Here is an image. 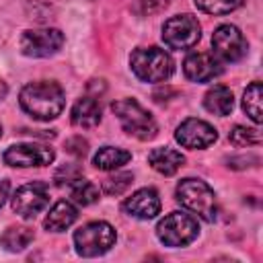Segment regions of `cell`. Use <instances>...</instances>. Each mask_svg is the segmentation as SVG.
<instances>
[{"label": "cell", "instance_id": "obj_1", "mask_svg": "<svg viewBox=\"0 0 263 263\" xmlns=\"http://www.w3.org/2000/svg\"><path fill=\"white\" fill-rule=\"evenodd\" d=\"M18 103L23 111H27L33 119L49 121V119H55L64 111L66 99L58 82L39 80V82H31L23 86L18 95Z\"/></svg>", "mask_w": 263, "mask_h": 263}, {"label": "cell", "instance_id": "obj_2", "mask_svg": "<svg viewBox=\"0 0 263 263\" xmlns=\"http://www.w3.org/2000/svg\"><path fill=\"white\" fill-rule=\"evenodd\" d=\"M177 201L193 212L195 216H199L201 220L205 222H214L216 216H218V205H216V195H214V189L201 181V179H181L179 185H177Z\"/></svg>", "mask_w": 263, "mask_h": 263}, {"label": "cell", "instance_id": "obj_3", "mask_svg": "<svg viewBox=\"0 0 263 263\" xmlns=\"http://www.w3.org/2000/svg\"><path fill=\"white\" fill-rule=\"evenodd\" d=\"M129 66L142 82H164L175 72V62L171 53L160 47H140L132 51Z\"/></svg>", "mask_w": 263, "mask_h": 263}, {"label": "cell", "instance_id": "obj_4", "mask_svg": "<svg viewBox=\"0 0 263 263\" xmlns=\"http://www.w3.org/2000/svg\"><path fill=\"white\" fill-rule=\"evenodd\" d=\"M111 109L117 115V119L127 136H134L142 142L152 140L156 136L158 125H156L154 117L136 99H119L111 105Z\"/></svg>", "mask_w": 263, "mask_h": 263}, {"label": "cell", "instance_id": "obj_5", "mask_svg": "<svg viewBox=\"0 0 263 263\" xmlns=\"http://www.w3.org/2000/svg\"><path fill=\"white\" fill-rule=\"evenodd\" d=\"M199 234V224L191 214L185 212H171L166 214L158 226H156V236L164 247H187L193 242Z\"/></svg>", "mask_w": 263, "mask_h": 263}, {"label": "cell", "instance_id": "obj_6", "mask_svg": "<svg viewBox=\"0 0 263 263\" xmlns=\"http://www.w3.org/2000/svg\"><path fill=\"white\" fill-rule=\"evenodd\" d=\"M115 240H117L115 228L103 220L88 222L74 232V247L76 253L82 257H99L107 253L115 245Z\"/></svg>", "mask_w": 263, "mask_h": 263}, {"label": "cell", "instance_id": "obj_7", "mask_svg": "<svg viewBox=\"0 0 263 263\" xmlns=\"http://www.w3.org/2000/svg\"><path fill=\"white\" fill-rule=\"evenodd\" d=\"M201 37V27L191 14H177L164 21L162 41L171 49H191Z\"/></svg>", "mask_w": 263, "mask_h": 263}, {"label": "cell", "instance_id": "obj_8", "mask_svg": "<svg viewBox=\"0 0 263 263\" xmlns=\"http://www.w3.org/2000/svg\"><path fill=\"white\" fill-rule=\"evenodd\" d=\"M21 53L27 58H49L64 45L60 29H29L21 35Z\"/></svg>", "mask_w": 263, "mask_h": 263}, {"label": "cell", "instance_id": "obj_9", "mask_svg": "<svg viewBox=\"0 0 263 263\" xmlns=\"http://www.w3.org/2000/svg\"><path fill=\"white\" fill-rule=\"evenodd\" d=\"M49 203V191L43 181H33L23 187H18L12 195V210L25 218L31 220L37 214H41Z\"/></svg>", "mask_w": 263, "mask_h": 263}, {"label": "cell", "instance_id": "obj_10", "mask_svg": "<svg viewBox=\"0 0 263 263\" xmlns=\"http://www.w3.org/2000/svg\"><path fill=\"white\" fill-rule=\"evenodd\" d=\"M212 47L218 60L222 62H238L247 53V39L240 29L234 25H220L212 35Z\"/></svg>", "mask_w": 263, "mask_h": 263}, {"label": "cell", "instance_id": "obj_11", "mask_svg": "<svg viewBox=\"0 0 263 263\" xmlns=\"http://www.w3.org/2000/svg\"><path fill=\"white\" fill-rule=\"evenodd\" d=\"M175 140H177L183 148L201 150V148L212 146V144L218 140V132H216L214 125H210L208 121L189 117V119H185V121L177 127Z\"/></svg>", "mask_w": 263, "mask_h": 263}, {"label": "cell", "instance_id": "obj_12", "mask_svg": "<svg viewBox=\"0 0 263 263\" xmlns=\"http://www.w3.org/2000/svg\"><path fill=\"white\" fill-rule=\"evenodd\" d=\"M2 158L8 166H18V168L47 166L53 162L55 152L51 148L39 146V144H14V146L6 148Z\"/></svg>", "mask_w": 263, "mask_h": 263}, {"label": "cell", "instance_id": "obj_13", "mask_svg": "<svg viewBox=\"0 0 263 263\" xmlns=\"http://www.w3.org/2000/svg\"><path fill=\"white\" fill-rule=\"evenodd\" d=\"M121 210L138 220H150L156 214H160V197L158 191L154 187H144L138 189L136 193H132V197H127L121 203Z\"/></svg>", "mask_w": 263, "mask_h": 263}, {"label": "cell", "instance_id": "obj_14", "mask_svg": "<svg viewBox=\"0 0 263 263\" xmlns=\"http://www.w3.org/2000/svg\"><path fill=\"white\" fill-rule=\"evenodd\" d=\"M183 74L191 80V82H210L216 76L222 74V66L220 60L214 58L212 53H189L183 62Z\"/></svg>", "mask_w": 263, "mask_h": 263}, {"label": "cell", "instance_id": "obj_15", "mask_svg": "<svg viewBox=\"0 0 263 263\" xmlns=\"http://www.w3.org/2000/svg\"><path fill=\"white\" fill-rule=\"evenodd\" d=\"M72 125L82 127V129H90L95 125H99L101 121V105L95 97H82L76 101V105L72 107L70 113Z\"/></svg>", "mask_w": 263, "mask_h": 263}, {"label": "cell", "instance_id": "obj_16", "mask_svg": "<svg viewBox=\"0 0 263 263\" xmlns=\"http://www.w3.org/2000/svg\"><path fill=\"white\" fill-rule=\"evenodd\" d=\"M148 162H150V166H152L156 173H160V175H164V177H171V175H175V173L183 166L185 156H183L181 152L173 150V148L162 146V148L150 150Z\"/></svg>", "mask_w": 263, "mask_h": 263}, {"label": "cell", "instance_id": "obj_17", "mask_svg": "<svg viewBox=\"0 0 263 263\" xmlns=\"http://www.w3.org/2000/svg\"><path fill=\"white\" fill-rule=\"evenodd\" d=\"M78 218V210L74 203L62 199L58 201L45 216L43 220V226L49 230V232H64L66 228H70Z\"/></svg>", "mask_w": 263, "mask_h": 263}, {"label": "cell", "instance_id": "obj_18", "mask_svg": "<svg viewBox=\"0 0 263 263\" xmlns=\"http://www.w3.org/2000/svg\"><path fill=\"white\" fill-rule=\"evenodd\" d=\"M203 107L205 111L218 115V117H226L230 115L232 107H234V97L232 90L224 84H214L205 95H203Z\"/></svg>", "mask_w": 263, "mask_h": 263}, {"label": "cell", "instance_id": "obj_19", "mask_svg": "<svg viewBox=\"0 0 263 263\" xmlns=\"http://www.w3.org/2000/svg\"><path fill=\"white\" fill-rule=\"evenodd\" d=\"M129 160H132V152H127L123 148H117V146H103L95 154L92 164L99 171H115V168L127 164Z\"/></svg>", "mask_w": 263, "mask_h": 263}, {"label": "cell", "instance_id": "obj_20", "mask_svg": "<svg viewBox=\"0 0 263 263\" xmlns=\"http://www.w3.org/2000/svg\"><path fill=\"white\" fill-rule=\"evenodd\" d=\"M33 238L35 234L29 226H8L0 236V245L10 253H18L25 251L33 242Z\"/></svg>", "mask_w": 263, "mask_h": 263}, {"label": "cell", "instance_id": "obj_21", "mask_svg": "<svg viewBox=\"0 0 263 263\" xmlns=\"http://www.w3.org/2000/svg\"><path fill=\"white\" fill-rule=\"evenodd\" d=\"M261 97H263V88H261V82L255 80L247 86L245 95H242V109L245 113L255 121V123H261L263 121V111H261Z\"/></svg>", "mask_w": 263, "mask_h": 263}, {"label": "cell", "instance_id": "obj_22", "mask_svg": "<svg viewBox=\"0 0 263 263\" xmlns=\"http://www.w3.org/2000/svg\"><path fill=\"white\" fill-rule=\"evenodd\" d=\"M70 197L78 205H90V203H95L99 199V187L92 181L80 177L70 185Z\"/></svg>", "mask_w": 263, "mask_h": 263}, {"label": "cell", "instance_id": "obj_23", "mask_svg": "<svg viewBox=\"0 0 263 263\" xmlns=\"http://www.w3.org/2000/svg\"><path fill=\"white\" fill-rule=\"evenodd\" d=\"M242 4V0H195V6L205 14H228L236 10Z\"/></svg>", "mask_w": 263, "mask_h": 263}, {"label": "cell", "instance_id": "obj_24", "mask_svg": "<svg viewBox=\"0 0 263 263\" xmlns=\"http://www.w3.org/2000/svg\"><path fill=\"white\" fill-rule=\"evenodd\" d=\"M228 140L234 146H257V144H261V134H259V129H253V127L234 125L228 134Z\"/></svg>", "mask_w": 263, "mask_h": 263}, {"label": "cell", "instance_id": "obj_25", "mask_svg": "<svg viewBox=\"0 0 263 263\" xmlns=\"http://www.w3.org/2000/svg\"><path fill=\"white\" fill-rule=\"evenodd\" d=\"M132 181H134V175L132 173H115V175H111V177H107L105 181H103V191L107 193V195H121V193H125L127 189H129V185H132Z\"/></svg>", "mask_w": 263, "mask_h": 263}, {"label": "cell", "instance_id": "obj_26", "mask_svg": "<svg viewBox=\"0 0 263 263\" xmlns=\"http://www.w3.org/2000/svg\"><path fill=\"white\" fill-rule=\"evenodd\" d=\"M82 177V171H80V166L78 164H64V166H60L58 171H55V175H53V181H55V185H72L76 179H80Z\"/></svg>", "mask_w": 263, "mask_h": 263}, {"label": "cell", "instance_id": "obj_27", "mask_svg": "<svg viewBox=\"0 0 263 263\" xmlns=\"http://www.w3.org/2000/svg\"><path fill=\"white\" fill-rule=\"evenodd\" d=\"M171 4V0H134V8L140 14H154L164 10Z\"/></svg>", "mask_w": 263, "mask_h": 263}, {"label": "cell", "instance_id": "obj_28", "mask_svg": "<svg viewBox=\"0 0 263 263\" xmlns=\"http://www.w3.org/2000/svg\"><path fill=\"white\" fill-rule=\"evenodd\" d=\"M66 152L76 156V158H82L88 152V142L82 136H72V138L66 140Z\"/></svg>", "mask_w": 263, "mask_h": 263}, {"label": "cell", "instance_id": "obj_29", "mask_svg": "<svg viewBox=\"0 0 263 263\" xmlns=\"http://www.w3.org/2000/svg\"><path fill=\"white\" fill-rule=\"evenodd\" d=\"M8 191H10V183L8 181H0V208L4 205V201H6V197H8Z\"/></svg>", "mask_w": 263, "mask_h": 263}, {"label": "cell", "instance_id": "obj_30", "mask_svg": "<svg viewBox=\"0 0 263 263\" xmlns=\"http://www.w3.org/2000/svg\"><path fill=\"white\" fill-rule=\"evenodd\" d=\"M6 95H8V84H6V82L0 78V101H2Z\"/></svg>", "mask_w": 263, "mask_h": 263}, {"label": "cell", "instance_id": "obj_31", "mask_svg": "<svg viewBox=\"0 0 263 263\" xmlns=\"http://www.w3.org/2000/svg\"><path fill=\"white\" fill-rule=\"evenodd\" d=\"M0 136H2V127H0Z\"/></svg>", "mask_w": 263, "mask_h": 263}]
</instances>
